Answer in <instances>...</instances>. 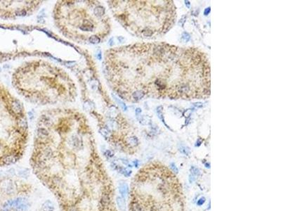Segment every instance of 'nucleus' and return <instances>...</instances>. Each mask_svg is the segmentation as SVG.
Listing matches in <instances>:
<instances>
[{
    "instance_id": "19",
    "label": "nucleus",
    "mask_w": 281,
    "mask_h": 211,
    "mask_svg": "<svg viewBox=\"0 0 281 211\" xmlns=\"http://www.w3.org/2000/svg\"><path fill=\"white\" fill-rule=\"evenodd\" d=\"M136 115H138L139 113H140L141 112V110H140V109H136Z\"/></svg>"
},
{
    "instance_id": "10",
    "label": "nucleus",
    "mask_w": 281,
    "mask_h": 211,
    "mask_svg": "<svg viewBox=\"0 0 281 211\" xmlns=\"http://www.w3.org/2000/svg\"><path fill=\"white\" fill-rule=\"evenodd\" d=\"M104 154H105L106 157H108L109 158H113L114 156V152L112 150H106L105 153H104Z\"/></svg>"
},
{
    "instance_id": "3",
    "label": "nucleus",
    "mask_w": 281,
    "mask_h": 211,
    "mask_svg": "<svg viewBox=\"0 0 281 211\" xmlns=\"http://www.w3.org/2000/svg\"><path fill=\"white\" fill-rule=\"evenodd\" d=\"M119 193L121 195V197H122L124 199H125L127 195L129 194V187L127 184L126 183H120L119 185Z\"/></svg>"
},
{
    "instance_id": "17",
    "label": "nucleus",
    "mask_w": 281,
    "mask_h": 211,
    "mask_svg": "<svg viewBox=\"0 0 281 211\" xmlns=\"http://www.w3.org/2000/svg\"><path fill=\"white\" fill-rule=\"evenodd\" d=\"M184 18H185V17L182 18L180 20V21H179V24H181V25H184V21H185V20H184Z\"/></svg>"
},
{
    "instance_id": "20",
    "label": "nucleus",
    "mask_w": 281,
    "mask_h": 211,
    "mask_svg": "<svg viewBox=\"0 0 281 211\" xmlns=\"http://www.w3.org/2000/svg\"><path fill=\"white\" fill-rule=\"evenodd\" d=\"M134 165L136 166V167H137L138 165V162L137 161H136L134 162Z\"/></svg>"
},
{
    "instance_id": "11",
    "label": "nucleus",
    "mask_w": 281,
    "mask_h": 211,
    "mask_svg": "<svg viewBox=\"0 0 281 211\" xmlns=\"http://www.w3.org/2000/svg\"><path fill=\"white\" fill-rule=\"evenodd\" d=\"M180 151H181V153H184L186 155H188L190 153V149L188 147H182V148H181Z\"/></svg>"
},
{
    "instance_id": "8",
    "label": "nucleus",
    "mask_w": 281,
    "mask_h": 211,
    "mask_svg": "<svg viewBox=\"0 0 281 211\" xmlns=\"http://www.w3.org/2000/svg\"><path fill=\"white\" fill-rule=\"evenodd\" d=\"M190 173L192 174V175L195 176V177H198L200 175V170L195 166H192L190 167Z\"/></svg>"
},
{
    "instance_id": "4",
    "label": "nucleus",
    "mask_w": 281,
    "mask_h": 211,
    "mask_svg": "<svg viewBox=\"0 0 281 211\" xmlns=\"http://www.w3.org/2000/svg\"><path fill=\"white\" fill-rule=\"evenodd\" d=\"M116 203L118 208L121 211H126L127 204L125 201V199H124L121 196H117L116 198Z\"/></svg>"
},
{
    "instance_id": "21",
    "label": "nucleus",
    "mask_w": 281,
    "mask_h": 211,
    "mask_svg": "<svg viewBox=\"0 0 281 211\" xmlns=\"http://www.w3.org/2000/svg\"><path fill=\"white\" fill-rule=\"evenodd\" d=\"M206 167H209V163H208V164H206Z\"/></svg>"
},
{
    "instance_id": "2",
    "label": "nucleus",
    "mask_w": 281,
    "mask_h": 211,
    "mask_svg": "<svg viewBox=\"0 0 281 211\" xmlns=\"http://www.w3.org/2000/svg\"><path fill=\"white\" fill-rule=\"evenodd\" d=\"M109 5L122 26L133 35L155 39L166 34L176 20V9L171 0L113 1Z\"/></svg>"
},
{
    "instance_id": "22",
    "label": "nucleus",
    "mask_w": 281,
    "mask_h": 211,
    "mask_svg": "<svg viewBox=\"0 0 281 211\" xmlns=\"http://www.w3.org/2000/svg\"><path fill=\"white\" fill-rule=\"evenodd\" d=\"M1 174H2V173H1V172H0V175H1Z\"/></svg>"
},
{
    "instance_id": "13",
    "label": "nucleus",
    "mask_w": 281,
    "mask_h": 211,
    "mask_svg": "<svg viewBox=\"0 0 281 211\" xmlns=\"http://www.w3.org/2000/svg\"><path fill=\"white\" fill-rule=\"evenodd\" d=\"M171 167H172V169L173 170V172H175L176 173H178V168L176 167V165L174 164V163H172L171 164Z\"/></svg>"
},
{
    "instance_id": "7",
    "label": "nucleus",
    "mask_w": 281,
    "mask_h": 211,
    "mask_svg": "<svg viewBox=\"0 0 281 211\" xmlns=\"http://www.w3.org/2000/svg\"><path fill=\"white\" fill-rule=\"evenodd\" d=\"M18 173V175L23 178H27L30 175V172L26 169H22V170H19Z\"/></svg>"
},
{
    "instance_id": "1",
    "label": "nucleus",
    "mask_w": 281,
    "mask_h": 211,
    "mask_svg": "<svg viewBox=\"0 0 281 211\" xmlns=\"http://www.w3.org/2000/svg\"><path fill=\"white\" fill-rule=\"evenodd\" d=\"M107 73L123 99H205L210 96V64L195 47L137 43L107 51Z\"/></svg>"
},
{
    "instance_id": "5",
    "label": "nucleus",
    "mask_w": 281,
    "mask_h": 211,
    "mask_svg": "<svg viewBox=\"0 0 281 211\" xmlns=\"http://www.w3.org/2000/svg\"><path fill=\"white\" fill-rule=\"evenodd\" d=\"M43 211H54V206L51 201H46L42 205Z\"/></svg>"
},
{
    "instance_id": "6",
    "label": "nucleus",
    "mask_w": 281,
    "mask_h": 211,
    "mask_svg": "<svg viewBox=\"0 0 281 211\" xmlns=\"http://www.w3.org/2000/svg\"><path fill=\"white\" fill-rule=\"evenodd\" d=\"M88 41L91 44H98V43H100L101 38L97 35H92V36H90L89 38L88 39Z\"/></svg>"
},
{
    "instance_id": "16",
    "label": "nucleus",
    "mask_w": 281,
    "mask_h": 211,
    "mask_svg": "<svg viewBox=\"0 0 281 211\" xmlns=\"http://www.w3.org/2000/svg\"><path fill=\"white\" fill-rule=\"evenodd\" d=\"M194 105L197 106V107H202V103H194Z\"/></svg>"
},
{
    "instance_id": "12",
    "label": "nucleus",
    "mask_w": 281,
    "mask_h": 211,
    "mask_svg": "<svg viewBox=\"0 0 281 211\" xmlns=\"http://www.w3.org/2000/svg\"><path fill=\"white\" fill-rule=\"evenodd\" d=\"M205 198H204V197H202V198H201L200 199L198 200V203H197V204L198 205H202V204H204L205 202Z\"/></svg>"
},
{
    "instance_id": "14",
    "label": "nucleus",
    "mask_w": 281,
    "mask_h": 211,
    "mask_svg": "<svg viewBox=\"0 0 281 211\" xmlns=\"http://www.w3.org/2000/svg\"><path fill=\"white\" fill-rule=\"evenodd\" d=\"M195 180V177L193 175H190V178H189V181H190V183H192Z\"/></svg>"
},
{
    "instance_id": "18",
    "label": "nucleus",
    "mask_w": 281,
    "mask_h": 211,
    "mask_svg": "<svg viewBox=\"0 0 281 211\" xmlns=\"http://www.w3.org/2000/svg\"><path fill=\"white\" fill-rule=\"evenodd\" d=\"M185 4H186L187 7L189 8V6H190V2H189V1H185Z\"/></svg>"
},
{
    "instance_id": "15",
    "label": "nucleus",
    "mask_w": 281,
    "mask_h": 211,
    "mask_svg": "<svg viewBox=\"0 0 281 211\" xmlns=\"http://www.w3.org/2000/svg\"><path fill=\"white\" fill-rule=\"evenodd\" d=\"M210 12V8L209 7V8H207V9H205V15H208V14Z\"/></svg>"
},
{
    "instance_id": "9",
    "label": "nucleus",
    "mask_w": 281,
    "mask_h": 211,
    "mask_svg": "<svg viewBox=\"0 0 281 211\" xmlns=\"http://www.w3.org/2000/svg\"><path fill=\"white\" fill-rule=\"evenodd\" d=\"M190 36L188 33H187V32H184L181 35V39L182 41L184 42H187L190 40Z\"/></svg>"
}]
</instances>
